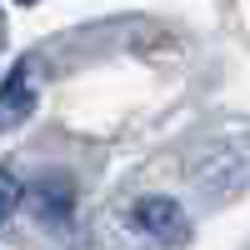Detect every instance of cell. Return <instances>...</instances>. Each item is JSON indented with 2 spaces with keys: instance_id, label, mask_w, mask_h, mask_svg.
<instances>
[{
  "instance_id": "cell-3",
  "label": "cell",
  "mask_w": 250,
  "mask_h": 250,
  "mask_svg": "<svg viewBox=\"0 0 250 250\" xmlns=\"http://www.w3.org/2000/svg\"><path fill=\"white\" fill-rule=\"evenodd\" d=\"M25 195H30V200H40L35 210H40V215H50V220H65V215H70V190H65V185L55 190V180H40V185H30Z\"/></svg>"
},
{
  "instance_id": "cell-1",
  "label": "cell",
  "mask_w": 250,
  "mask_h": 250,
  "mask_svg": "<svg viewBox=\"0 0 250 250\" xmlns=\"http://www.w3.org/2000/svg\"><path fill=\"white\" fill-rule=\"evenodd\" d=\"M130 225L155 235V240H180L185 235V215H180V205L170 195H140L130 205Z\"/></svg>"
},
{
  "instance_id": "cell-2",
  "label": "cell",
  "mask_w": 250,
  "mask_h": 250,
  "mask_svg": "<svg viewBox=\"0 0 250 250\" xmlns=\"http://www.w3.org/2000/svg\"><path fill=\"white\" fill-rule=\"evenodd\" d=\"M35 110V85H30V70L15 65L5 80H0V130H10V125H20Z\"/></svg>"
},
{
  "instance_id": "cell-4",
  "label": "cell",
  "mask_w": 250,
  "mask_h": 250,
  "mask_svg": "<svg viewBox=\"0 0 250 250\" xmlns=\"http://www.w3.org/2000/svg\"><path fill=\"white\" fill-rule=\"evenodd\" d=\"M20 200H25V185H20V180L5 170V165H0V225L15 215V205H20Z\"/></svg>"
}]
</instances>
